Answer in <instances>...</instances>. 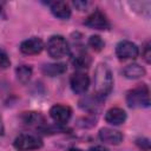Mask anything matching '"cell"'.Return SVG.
Listing matches in <instances>:
<instances>
[{"mask_svg": "<svg viewBox=\"0 0 151 151\" xmlns=\"http://www.w3.org/2000/svg\"><path fill=\"white\" fill-rule=\"evenodd\" d=\"M46 50L53 59H61L70 53V46L61 35H52L46 44Z\"/></svg>", "mask_w": 151, "mask_h": 151, "instance_id": "cell-3", "label": "cell"}, {"mask_svg": "<svg viewBox=\"0 0 151 151\" xmlns=\"http://www.w3.org/2000/svg\"><path fill=\"white\" fill-rule=\"evenodd\" d=\"M50 8H51L52 14L59 19L66 20L71 17V8L64 1H54L50 5Z\"/></svg>", "mask_w": 151, "mask_h": 151, "instance_id": "cell-12", "label": "cell"}, {"mask_svg": "<svg viewBox=\"0 0 151 151\" xmlns=\"http://www.w3.org/2000/svg\"><path fill=\"white\" fill-rule=\"evenodd\" d=\"M42 146V140L31 133H21L14 139V147L19 151L38 150Z\"/></svg>", "mask_w": 151, "mask_h": 151, "instance_id": "cell-4", "label": "cell"}, {"mask_svg": "<svg viewBox=\"0 0 151 151\" xmlns=\"http://www.w3.org/2000/svg\"><path fill=\"white\" fill-rule=\"evenodd\" d=\"M70 84H71V88L74 93L81 94L87 91V88L90 86V78L86 73L78 71L71 76Z\"/></svg>", "mask_w": 151, "mask_h": 151, "instance_id": "cell-7", "label": "cell"}, {"mask_svg": "<svg viewBox=\"0 0 151 151\" xmlns=\"http://www.w3.org/2000/svg\"><path fill=\"white\" fill-rule=\"evenodd\" d=\"M11 65V60L6 52L0 50V68H7Z\"/></svg>", "mask_w": 151, "mask_h": 151, "instance_id": "cell-19", "label": "cell"}, {"mask_svg": "<svg viewBox=\"0 0 151 151\" xmlns=\"http://www.w3.org/2000/svg\"><path fill=\"white\" fill-rule=\"evenodd\" d=\"M143 57L145 59L146 63H150V58H151V53H150V44L146 42L143 47Z\"/></svg>", "mask_w": 151, "mask_h": 151, "instance_id": "cell-21", "label": "cell"}, {"mask_svg": "<svg viewBox=\"0 0 151 151\" xmlns=\"http://www.w3.org/2000/svg\"><path fill=\"white\" fill-rule=\"evenodd\" d=\"M85 25L87 27H90V28H93V29H107L110 27L109 19L99 9H96L94 12H92L86 18Z\"/></svg>", "mask_w": 151, "mask_h": 151, "instance_id": "cell-6", "label": "cell"}, {"mask_svg": "<svg viewBox=\"0 0 151 151\" xmlns=\"http://www.w3.org/2000/svg\"><path fill=\"white\" fill-rule=\"evenodd\" d=\"M88 151H109L106 147H104V146H93V147H91Z\"/></svg>", "mask_w": 151, "mask_h": 151, "instance_id": "cell-22", "label": "cell"}, {"mask_svg": "<svg viewBox=\"0 0 151 151\" xmlns=\"http://www.w3.org/2000/svg\"><path fill=\"white\" fill-rule=\"evenodd\" d=\"M112 86H113V79H112L111 70L106 64H99L94 71V77H93L94 96L99 100H103L111 93Z\"/></svg>", "mask_w": 151, "mask_h": 151, "instance_id": "cell-1", "label": "cell"}, {"mask_svg": "<svg viewBox=\"0 0 151 151\" xmlns=\"http://www.w3.org/2000/svg\"><path fill=\"white\" fill-rule=\"evenodd\" d=\"M42 72L46 76L50 77H55L59 74H63L64 72H66V65L65 64H47L42 67Z\"/></svg>", "mask_w": 151, "mask_h": 151, "instance_id": "cell-14", "label": "cell"}, {"mask_svg": "<svg viewBox=\"0 0 151 151\" xmlns=\"http://www.w3.org/2000/svg\"><path fill=\"white\" fill-rule=\"evenodd\" d=\"M15 74H17V78L20 83L22 84H26L29 79H31V76H32V67L28 66V65H20L15 68Z\"/></svg>", "mask_w": 151, "mask_h": 151, "instance_id": "cell-15", "label": "cell"}, {"mask_svg": "<svg viewBox=\"0 0 151 151\" xmlns=\"http://www.w3.org/2000/svg\"><path fill=\"white\" fill-rule=\"evenodd\" d=\"M72 63H73L74 67H77L78 70H84V68H87L90 66L91 58L86 53H79V54L73 57Z\"/></svg>", "mask_w": 151, "mask_h": 151, "instance_id": "cell-16", "label": "cell"}, {"mask_svg": "<svg viewBox=\"0 0 151 151\" xmlns=\"http://www.w3.org/2000/svg\"><path fill=\"white\" fill-rule=\"evenodd\" d=\"M137 145L140 149L145 150V151H147L150 149V142H149L147 138H139V139H137Z\"/></svg>", "mask_w": 151, "mask_h": 151, "instance_id": "cell-20", "label": "cell"}, {"mask_svg": "<svg viewBox=\"0 0 151 151\" xmlns=\"http://www.w3.org/2000/svg\"><path fill=\"white\" fill-rule=\"evenodd\" d=\"M42 48H44V42L40 38H37V37L24 40L20 45V51L24 54H28V55L40 53L42 51Z\"/></svg>", "mask_w": 151, "mask_h": 151, "instance_id": "cell-9", "label": "cell"}, {"mask_svg": "<svg viewBox=\"0 0 151 151\" xmlns=\"http://www.w3.org/2000/svg\"><path fill=\"white\" fill-rule=\"evenodd\" d=\"M72 116V110L67 105L57 104L53 105L50 110V117L57 123V124H65L70 120Z\"/></svg>", "mask_w": 151, "mask_h": 151, "instance_id": "cell-8", "label": "cell"}, {"mask_svg": "<svg viewBox=\"0 0 151 151\" xmlns=\"http://www.w3.org/2000/svg\"><path fill=\"white\" fill-rule=\"evenodd\" d=\"M99 139L106 144L118 145L123 140V134L118 130H113L110 127H103L99 131Z\"/></svg>", "mask_w": 151, "mask_h": 151, "instance_id": "cell-10", "label": "cell"}, {"mask_svg": "<svg viewBox=\"0 0 151 151\" xmlns=\"http://www.w3.org/2000/svg\"><path fill=\"white\" fill-rule=\"evenodd\" d=\"M139 50L136 44L129 40L119 41L116 46V54L119 59L126 60V59H136L138 57Z\"/></svg>", "mask_w": 151, "mask_h": 151, "instance_id": "cell-5", "label": "cell"}, {"mask_svg": "<svg viewBox=\"0 0 151 151\" xmlns=\"http://www.w3.org/2000/svg\"><path fill=\"white\" fill-rule=\"evenodd\" d=\"M123 73L127 79H138L145 76V68L138 64H130L124 68Z\"/></svg>", "mask_w": 151, "mask_h": 151, "instance_id": "cell-13", "label": "cell"}, {"mask_svg": "<svg viewBox=\"0 0 151 151\" xmlns=\"http://www.w3.org/2000/svg\"><path fill=\"white\" fill-rule=\"evenodd\" d=\"M88 46L96 51V52H100L104 46H105V42L103 41V39L99 37V35H91L90 39H88Z\"/></svg>", "mask_w": 151, "mask_h": 151, "instance_id": "cell-18", "label": "cell"}, {"mask_svg": "<svg viewBox=\"0 0 151 151\" xmlns=\"http://www.w3.org/2000/svg\"><path fill=\"white\" fill-rule=\"evenodd\" d=\"M126 104L131 109H142L150 106V91L146 84H139L126 94Z\"/></svg>", "mask_w": 151, "mask_h": 151, "instance_id": "cell-2", "label": "cell"}, {"mask_svg": "<svg viewBox=\"0 0 151 151\" xmlns=\"http://www.w3.org/2000/svg\"><path fill=\"white\" fill-rule=\"evenodd\" d=\"M105 120L111 125H120L126 120V112L120 107H112L106 112Z\"/></svg>", "mask_w": 151, "mask_h": 151, "instance_id": "cell-11", "label": "cell"}, {"mask_svg": "<svg viewBox=\"0 0 151 151\" xmlns=\"http://www.w3.org/2000/svg\"><path fill=\"white\" fill-rule=\"evenodd\" d=\"M2 131H4V129H2V122H1V116H0V134L2 133Z\"/></svg>", "mask_w": 151, "mask_h": 151, "instance_id": "cell-23", "label": "cell"}, {"mask_svg": "<svg viewBox=\"0 0 151 151\" xmlns=\"http://www.w3.org/2000/svg\"><path fill=\"white\" fill-rule=\"evenodd\" d=\"M24 122L28 125H39V124L44 123V118L41 114H39L37 112H28L25 114Z\"/></svg>", "mask_w": 151, "mask_h": 151, "instance_id": "cell-17", "label": "cell"}]
</instances>
